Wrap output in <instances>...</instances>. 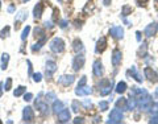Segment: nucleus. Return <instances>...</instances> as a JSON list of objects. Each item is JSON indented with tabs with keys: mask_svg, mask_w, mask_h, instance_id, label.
<instances>
[{
	"mask_svg": "<svg viewBox=\"0 0 158 124\" xmlns=\"http://www.w3.org/2000/svg\"><path fill=\"white\" fill-rule=\"evenodd\" d=\"M108 107H109V104H108L107 100H100V102H99V108H100V111H107Z\"/></svg>",
	"mask_w": 158,
	"mask_h": 124,
	"instance_id": "f704fd0d",
	"label": "nucleus"
},
{
	"mask_svg": "<svg viewBox=\"0 0 158 124\" xmlns=\"http://www.w3.org/2000/svg\"><path fill=\"white\" fill-rule=\"evenodd\" d=\"M147 3H149V0H136V4L138 7H146Z\"/></svg>",
	"mask_w": 158,
	"mask_h": 124,
	"instance_id": "ea45409f",
	"label": "nucleus"
},
{
	"mask_svg": "<svg viewBox=\"0 0 158 124\" xmlns=\"http://www.w3.org/2000/svg\"><path fill=\"white\" fill-rule=\"evenodd\" d=\"M0 8H1V1H0Z\"/></svg>",
	"mask_w": 158,
	"mask_h": 124,
	"instance_id": "bf43d9fd",
	"label": "nucleus"
},
{
	"mask_svg": "<svg viewBox=\"0 0 158 124\" xmlns=\"http://www.w3.org/2000/svg\"><path fill=\"white\" fill-rule=\"evenodd\" d=\"M29 32H30V26H29V25H26L25 28L23 29V32H21V41H25V40L28 38V36H29Z\"/></svg>",
	"mask_w": 158,
	"mask_h": 124,
	"instance_id": "7c9ffc66",
	"label": "nucleus"
},
{
	"mask_svg": "<svg viewBox=\"0 0 158 124\" xmlns=\"http://www.w3.org/2000/svg\"><path fill=\"white\" fill-rule=\"evenodd\" d=\"M92 73H94L95 77H97V78H100V77L104 74V69H103V63L100 62L99 60H96L94 62V65H92Z\"/></svg>",
	"mask_w": 158,
	"mask_h": 124,
	"instance_id": "9b49d317",
	"label": "nucleus"
},
{
	"mask_svg": "<svg viewBox=\"0 0 158 124\" xmlns=\"http://www.w3.org/2000/svg\"><path fill=\"white\" fill-rule=\"evenodd\" d=\"M137 106H138V102H137V98L132 96L130 99H126V110L133 111V110H136Z\"/></svg>",
	"mask_w": 158,
	"mask_h": 124,
	"instance_id": "5701e85b",
	"label": "nucleus"
},
{
	"mask_svg": "<svg viewBox=\"0 0 158 124\" xmlns=\"http://www.w3.org/2000/svg\"><path fill=\"white\" fill-rule=\"evenodd\" d=\"M121 60H123V53H121V50L115 49L112 52V58H111V61H112V65L115 66V67H117V66L121 63Z\"/></svg>",
	"mask_w": 158,
	"mask_h": 124,
	"instance_id": "4468645a",
	"label": "nucleus"
},
{
	"mask_svg": "<svg viewBox=\"0 0 158 124\" xmlns=\"http://www.w3.org/2000/svg\"><path fill=\"white\" fill-rule=\"evenodd\" d=\"M137 54H138V57H145L146 55V42H142V45L140 46Z\"/></svg>",
	"mask_w": 158,
	"mask_h": 124,
	"instance_id": "2f4dec72",
	"label": "nucleus"
},
{
	"mask_svg": "<svg viewBox=\"0 0 158 124\" xmlns=\"http://www.w3.org/2000/svg\"><path fill=\"white\" fill-rule=\"evenodd\" d=\"M123 21L125 23V25H128V26H130V25H132V23H130L129 20H126V17H123Z\"/></svg>",
	"mask_w": 158,
	"mask_h": 124,
	"instance_id": "864d4df0",
	"label": "nucleus"
},
{
	"mask_svg": "<svg viewBox=\"0 0 158 124\" xmlns=\"http://www.w3.org/2000/svg\"><path fill=\"white\" fill-rule=\"evenodd\" d=\"M32 77H33V81L37 82V83L42 81V74H41V73H36V74H33Z\"/></svg>",
	"mask_w": 158,
	"mask_h": 124,
	"instance_id": "4c0bfd02",
	"label": "nucleus"
},
{
	"mask_svg": "<svg viewBox=\"0 0 158 124\" xmlns=\"http://www.w3.org/2000/svg\"><path fill=\"white\" fill-rule=\"evenodd\" d=\"M116 107L117 108H121V110H126V99L125 98H118L117 100H116Z\"/></svg>",
	"mask_w": 158,
	"mask_h": 124,
	"instance_id": "bb28decb",
	"label": "nucleus"
},
{
	"mask_svg": "<svg viewBox=\"0 0 158 124\" xmlns=\"http://www.w3.org/2000/svg\"><path fill=\"white\" fill-rule=\"evenodd\" d=\"M149 123L150 124H158V113H157V115H153L152 118H150Z\"/></svg>",
	"mask_w": 158,
	"mask_h": 124,
	"instance_id": "37998d69",
	"label": "nucleus"
},
{
	"mask_svg": "<svg viewBox=\"0 0 158 124\" xmlns=\"http://www.w3.org/2000/svg\"><path fill=\"white\" fill-rule=\"evenodd\" d=\"M45 42H46V36H44V37H41V38H38L37 44H34L33 46H32V52L36 53V52H38V50H41L42 45H44Z\"/></svg>",
	"mask_w": 158,
	"mask_h": 124,
	"instance_id": "b1692460",
	"label": "nucleus"
},
{
	"mask_svg": "<svg viewBox=\"0 0 158 124\" xmlns=\"http://www.w3.org/2000/svg\"><path fill=\"white\" fill-rule=\"evenodd\" d=\"M26 1H29V0H23V3H26Z\"/></svg>",
	"mask_w": 158,
	"mask_h": 124,
	"instance_id": "13d9d810",
	"label": "nucleus"
},
{
	"mask_svg": "<svg viewBox=\"0 0 158 124\" xmlns=\"http://www.w3.org/2000/svg\"><path fill=\"white\" fill-rule=\"evenodd\" d=\"M32 99H33V94H32V92H26V94H24V100H25V102H30Z\"/></svg>",
	"mask_w": 158,
	"mask_h": 124,
	"instance_id": "79ce46f5",
	"label": "nucleus"
},
{
	"mask_svg": "<svg viewBox=\"0 0 158 124\" xmlns=\"http://www.w3.org/2000/svg\"><path fill=\"white\" fill-rule=\"evenodd\" d=\"M26 63H28V71H29V75H33V73H32V62H30V61H26Z\"/></svg>",
	"mask_w": 158,
	"mask_h": 124,
	"instance_id": "de8ad7c7",
	"label": "nucleus"
},
{
	"mask_svg": "<svg viewBox=\"0 0 158 124\" xmlns=\"http://www.w3.org/2000/svg\"><path fill=\"white\" fill-rule=\"evenodd\" d=\"M23 120L25 123H32L34 121V111L32 107H25L23 111Z\"/></svg>",
	"mask_w": 158,
	"mask_h": 124,
	"instance_id": "6e6552de",
	"label": "nucleus"
},
{
	"mask_svg": "<svg viewBox=\"0 0 158 124\" xmlns=\"http://www.w3.org/2000/svg\"><path fill=\"white\" fill-rule=\"evenodd\" d=\"M108 123H112V124H116V123H121L123 121V119H124V113H123V111L120 110V108H113L112 111H111V113H109V116H108Z\"/></svg>",
	"mask_w": 158,
	"mask_h": 124,
	"instance_id": "7ed1b4c3",
	"label": "nucleus"
},
{
	"mask_svg": "<svg viewBox=\"0 0 158 124\" xmlns=\"http://www.w3.org/2000/svg\"><path fill=\"white\" fill-rule=\"evenodd\" d=\"M26 17H28V12H26L25 9L18 11L17 15H16V17H15V29L16 30L20 29V24L23 23L24 20H26Z\"/></svg>",
	"mask_w": 158,
	"mask_h": 124,
	"instance_id": "423d86ee",
	"label": "nucleus"
},
{
	"mask_svg": "<svg viewBox=\"0 0 158 124\" xmlns=\"http://www.w3.org/2000/svg\"><path fill=\"white\" fill-rule=\"evenodd\" d=\"M154 96L157 98V100H158V87H157V89H155V91H154Z\"/></svg>",
	"mask_w": 158,
	"mask_h": 124,
	"instance_id": "4d7b16f0",
	"label": "nucleus"
},
{
	"mask_svg": "<svg viewBox=\"0 0 158 124\" xmlns=\"http://www.w3.org/2000/svg\"><path fill=\"white\" fill-rule=\"evenodd\" d=\"M59 26H61L62 29H65L66 26H67V20H62V21H61V23H59Z\"/></svg>",
	"mask_w": 158,
	"mask_h": 124,
	"instance_id": "09e8293b",
	"label": "nucleus"
},
{
	"mask_svg": "<svg viewBox=\"0 0 158 124\" xmlns=\"http://www.w3.org/2000/svg\"><path fill=\"white\" fill-rule=\"evenodd\" d=\"M144 75H145V78H147L150 82H152V83H155V82L158 81L157 73H155L152 67H149V66H146V67L144 69Z\"/></svg>",
	"mask_w": 158,
	"mask_h": 124,
	"instance_id": "1a4fd4ad",
	"label": "nucleus"
},
{
	"mask_svg": "<svg viewBox=\"0 0 158 124\" xmlns=\"http://www.w3.org/2000/svg\"><path fill=\"white\" fill-rule=\"evenodd\" d=\"M45 71H46L47 78H51V75L57 71V63L51 60H47L46 63H45Z\"/></svg>",
	"mask_w": 158,
	"mask_h": 124,
	"instance_id": "0eeeda50",
	"label": "nucleus"
},
{
	"mask_svg": "<svg viewBox=\"0 0 158 124\" xmlns=\"http://www.w3.org/2000/svg\"><path fill=\"white\" fill-rule=\"evenodd\" d=\"M99 121H102V118H99V116H96V118L94 119V123H99Z\"/></svg>",
	"mask_w": 158,
	"mask_h": 124,
	"instance_id": "5fc2aeb1",
	"label": "nucleus"
},
{
	"mask_svg": "<svg viewBox=\"0 0 158 124\" xmlns=\"http://www.w3.org/2000/svg\"><path fill=\"white\" fill-rule=\"evenodd\" d=\"M44 36H46L44 28H41V26H36V28H34V37L38 40V38H41V37H44Z\"/></svg>",
	"mask_w": 158,
	"mask_h": 124,
	"instance_id": "cd10ccee",
	"label": "nucleus"
},
{
	"mask_svg": "<svg viewBox=\"0 0 158 124\" xmlns=\"http://www.w3.org/2000/svg\"><path fill=\"white\" fill-rule=\"evenodd\" d=\"M73 49L75 53H82L84 50V46H83V42L80 41L79 38H75L73 42Z\"/></svg>",
	"mask_w": 158,
	"mask_h": 124,
	"instance_id": "4be33fe9",
	"label": "nucleus"
},
{
	"mask_svg": "<svg viewBox=\"0 0 158 124\" xmlns=\"http://www.w3.org/2000/svg\"><path fill=\"white\" fill-rule=\"evenodd\" d=\"M149 111H152V112L154 113V115H157V113H158V103H153Z\"/></svg>",
	"mask_w": 158,
	"mask_h": 124,
	"instance_id": "a19ab883",
	"label": "nucleus"
},
{
	"mask_svg": "<svg viewBox=\"0 0 158 124\" xmlns=\"http://www.w3.org/2000/svg\"><path fill=\"white\" fill-rule=\"evenodd\" d=\"M126 89H128V86H126V83L124 81H121V82H118L117 84H116V87H115V91L117 92V94H124V92L126 91Z\"/></svg>",
	"mask_w": 158,
	"mask_h": 124,
	"instance_id": "393cba45",
	"label": "nucleus"
},
{
	"mask_svg": "<svg viewBox=\"0 0 158 124\" xmlns=\"http://www.w3.org/2000/svg\"><path fill=\"white\" fill-rule=\"evenodd\" d=\"M25 91H26V87L25 86H18L17 89L13 91V95H15V96H21L23 94H25Z\"/></svg>",
	"mask_w": 158,
	"mask_h": 124,
	"instance_id": "c756f323",
	"label": "nucleus"
},
{
	"mask_svg": "<svg viewBox=\"0 0 158 124\" xmlns=\"http://www.w3.org/2000/svg\"><path fill=\"white\" fill-rule=\"evenodd\" d=\"M109 34L116 40H121L124 37V29L123 26H112L109 29Z\"/></svg>",
	"mask_w": 158,
	"mask_h": 124,
	"instance_id": "ddd939ff",
	"label": "nucleus"
},
{
	"mask_svg": "<svg viewBox=\"0 0 158 124\" xmlns=\"http://www.w3.org/2000/svg\"><path fill=\"white\" fill-rule=\"evenodd\" d=\"M65 46H66L65 41H63L62 38H59V37H54L49 44L50 50H51L53 53H55V54H61V53L65 52Z\"/></svg>",
	"mask_w": 158,
	"mask_h": 124,
	"instance_id": "f257e3e1",
	"label": "nucleus"
},
{
	"mask_svg": "<svg viewBox=\"0 0 158 124\" xmlns=\"http://www.w3.org/2000/svg\"><path fill=\"white\" fill-rule=\"evenodd\" d=\"M83 106H84V107H86V108H91V107H92V102H91V100H88V99H87L86 102L83 103Z\"/></svg>",
	"mask_w": 158,
	"mask_h": 124,
	"instance_id": "49530a36",
	"label": "nucleus"
},
{
	"mask_svg": "<svg viewBox=\"0 0 158 124\" xmlns=\"http://www.w3.org/2000/svg\"><path fill=\"white\" fill-rule=\"evenodd\" d=\"M107 49V38L105 37H100L96 42V47H95V52L99 54V53H103Z\"/></svg>",
	"mask_w": 158,
	"mask_h": 124,
	"instance_id": "a211bd4d",
	"label": "nucleus"
},
{
	"mask_svg": "<svg viewBox=\"0 0 158 124\" xmlns=\"http://www.w3.org/2000/svg\"><path fill=\"white\" fill-rule=\"evenodd\" d=\"M42 13H44V4H42V1H40V3H37L33 8V17L36 18V20H38V18H41Z\"/></svg>",
	"mask_w": 158,
	"mask_h": 124,
	"instance_id": "6ab92c4d",
	"label": "nucleus"
},
{
	"mask_svg": "<svg viewBox=\"0 0 158 124\" xmlns=\"http://www.w3.org/2000/svg\"><path fill=\"white\" fill-rule=\"evenodd\" d=\"M132 7H129V5H124L123 9H121V17H126L128 15H130L132 13Z\"/></svg>",
	"mask_w": 158,
	"mask_h": 124,
	"instance_id": "c85d7f7f",
	"label": "nucleus"
},
{
	"mask_svg": "<svg viewBox=\"0 0 158 124\" xmlns=\"http://www.w3.org/2000/svg\"><path fill=\"white\" fill-rule=\"evenodd\" d=\"M44 26H45V28H47V29H51L53 28V26H54V24H53V21H45V23H44Z\"/></svg>",
	"mask_w": 158,
	"mask_h": 124,
	"instance_id": "c03bdc74",
	"label": "nucleus"
},
{
	"mask_svg": "<svg viewBox=\"0 0 158 124\" xmlns=\"http://www.w3.org/2000/svg\"><path fill=\"white\" fill-rule=\"evenodd\" d=\"M45 98H46V102H54L57 99V95H55L54 91H49V92H46Z\"/></svg>",
	"mask_w": 158,
	"mask_h": 124,
	"instance_id": "72a5a7b5",
	"label": "nucleus"
},
{
	"mask_svg": "<svg viewBox=\"0 0 158 124\" xmlns=\"http://www.w3.org/2000/svg\"><path fill=\"white\" fill-rule=\"evenodd\" d=\"M128 75H132V78H133L136 82H138V83H142V81H144V78H142V75L138 73L136 66H132V67L129 69Z\"/></svg>",
	"mask_w": 158,
	"mask_h": 124,
	"instance_id": "dca6fc26",
	"label": "nucleus"
},
{
	"mask_svg": "<svg viewBox=\"0 0 158 124\" xmlns=\"http://www.w3.org/2000/svg\"><path fill=\"white\" fill-rule=\"evenodd\" d=\"M34 106H36V108L42 113V115H47V113H49L50 108H49V106H47V102H41V100H37V102L34 103Z\"/></svg>",
	"mask_w": 158,
	"mask_h": 124,
	"instance_id": "f3484780",
	"label": "nucleus"
},
{
	"mask_svg": "<svg viewBox=\"0 0 158 124\" xmlns=\"http://www.w3.org/2000/svg\"><path fill=\"white\" fill-rule=\"evenodd\" d=\"M136 38H137V41L138 42H141V32H136Z\"/></svg>",
	"mask_w": 158,
	"mask_h": 124,
	"instance_id": "603ef678",
	"label": "nucleus"
},
{
	"mask_svg": "<svg viewBox=\"0 0 158 124\" xmlns=\"http://www.w3.org/2000/svg\"><path fill=\"white\" fill-rule=\"evenodd\" d=\"M8 62H9V54H8V53H3L1 54V65H0L1 70H5V69H7Z\"/></svg>",
	"mask_w": 158,
	"mask_h": 124,
	"instance_id": "a878e982",
	"label": "nucleus"
},
{
	"mask_svg": "<svg viewBox=\"0 0 158 124\" xmlns=\"http://www.w3.org/2000/svg\"><path fill=\"white\" fill-rule=\"evenodd\" d=\"M74 124H78V123H84V118H75L73 120Z\"/></svg>",
	"mask_w": 158,
	"mask_h": 124,
	"instance_id": "a18cd8bd",
	"label": "nucleus"
},
{
	"mask_svg": "<svg viewBox=\"0 0 158 124\" xmlns=\"http://www.w3.org/2000/svg\"><path fill=\"white\" fill-rule=\"evenodd\" d=\"M99 87H100V95L102 96H107V95L111 94L113 89V81L112 79H103V81L99 82Z\"/></svg>",
	"mask_w": 158,
	"mask_h": 124,
	"instance_id": "f03ea898",
	"label": "nucleus"
},
{
	"mask_svg": "<svg viewBox=\"0 0 158 124\" xmlns=\"http://www.w3.org/2000/svg\"><path fill=\"white\" fill-rule=\"evenodd\" d=\"M84 62H86L84 55L82 54V53H76V55L74 57V60H73V69L75 71H79L84 66Z\"/></svg>",
	"mask_w": 158,
	"mask_h": 124,
	"instance_id": "39448f33",
	"label": "nucleus"
},
{
	"mask_svg": "<svg viewBox=\"0 0 158 124\" xmlns=\"http://www.w3.org/2000/svg\"><path fill=\"white\" fill-rule=\"evenodd\" d=\"M75 81V77L71 75V74H66V75H62L58 78V83L62 84V86H70V84L74 83Z\"/></svg>",
	"mask_w": 158,
	"mask_h": 124,
	"instance_id": "f8f14e48",
	"label": "nucleus"
},
{
	"mask_svg": "<svg viewBox=\"0 0 158 124\" xmlns=\"http://www.w3.org/2000/svg\"><path fill=\"white\" fill-rule=\"evenodd\" d=\"M58 1H59V3H61V1H62V0H58Z\"/></svg>",
	"mask_w": 158,
	"mask_h": 124,
	"instance_id": "052dcab7",
	"label": "nucleus"
},
{
	"mask_svg": "<svg viewBox=\"0 0 158 124\" xmlns=\"http://www.w3.org/2000/svg\"><path fill=\"white\" fill-rule=\"evenodd\" d=\"M90 94H92V89L88 86H80L75 89V95H79V96H86Z\"/></svg>",
	"mask_w": 158,
	"mask_h": 124,
	"instance_id": "aec40b11",
	"label": "nucleus"
},
{
	"mask_svg": "<svg viewBox=\"0 0 158 124\" xmlns=\"http://www.w3.org/2000/svg\"><path fill=\"white\" fill-rule=\"evenodd\" d=\"M157 1H158V0H157Z\"/></svg>",
	"mask_w": 158,
	"mask_h": 124,
	"instance_id": "680f3d73",
	"label": "nucleus"
},
{
	"mask_svg": "<svg viewBox=\"0 0 158 124\" xmlns=\"http://www.w3.org/2000/svg\"><path fill=\"white\" fill-rule=\"evenodd\" d=\"M103 4H104V5H109L111 4V0H103Z\"/></svg>",
	"mask_w": 158,
	"mask_h": 124,
	"instance_id": "6e6d98bb",
	"label": "nucleus"
},
{
	"mask_svg": "<svg viewBox=\"0 0 158 124\" xmlns=\"http://www.w3.org/2000/svg\"><path fill=\"white\" fill-rule=\"evenodd\" d=\"M8 12H9V13H13V12H15V5L11 4L9 7H8Z\"/></svg>",
	"mask_w": 158,
	"mask_h": 124,
	"instance_id": "8fccbe9b",
	"label": "nucleus"
},
{
	"mask_svg": "<svg viewBox=\"0 0 158 124\" xmlns=\"http://www.w3.org/2000/svg\"><path fill=\"white\" fill-rule=\"evenodd\" d=\"M3 91H4V83L0 82V96H3Z\"/></svg>",
	"mask_w": 158,
	"mask_h": 124,
	"instance_id": "3c124183",
	"label": "nucleus"
},
{
	"mask_svg": "<svg viewBox=\"0 0 158 124\" xmlns=\"http://www.w3.org/2000/svg\"><path fill=\"white\" fill-rule=\"evenodd\" d=\"M9 30H11V28H9V26H8V25H5L4 28L1 29V32H0V38H3V40H4L5 37H8V36H9Z\"/></svg>",
	"mask_w": 158,
	"mask_h": 124,
	"instance_id": "473e14b6",
	"label": "nucleus"
},
{
	"mask_svg": "<svg viewBox=\"0 0 158 124\" xmlns=\"http://www.w3.org/2000/svg\"><path fill=\"white\" fill-rule=\"evenodd\" d=\"M58 116V123H68V120L71 119V112L68 111V108H63L61 112L57 113Z\"/></svg>",
	"mask_w": 158,
	"mask_h": 124,
	"instance_id": "9d476101",
	"label": "nucleus"
},
{
	"mask_svg": "<svg viewBox=\"0 0 158 124\" xmlns=\"http://www.w3.org/2000/svg\"><path fill=\"white\" fill-rule=\"evenodd\" d=\"M86 83H87V77H86V75H83V77H82V78H80V81L78 82V86H76V87L86 86Z\"/></svg>",
	"mask_w": 158,
	"mask_h": 124,
	"instance_id": "58836bf2",
	"label": "nucleus"
},
{
	"mask_svg": "<svg viewBox=\"0 0 158 124\" xmlns=\"http://www.w3.org/2000/svg\"><path fill=\"white\" fill-rule=\"evenodd\" d=\"M11 89H12V78H7V81L4 83V90L5 91H9Z\"/></svg>",
	"mask_w": 158,
	"mask_h": 124,
	"instance_id": "e433bc0d",
	"label": "nucleus"
},
{
	"mask_svg": "<svg viewBox=\"0 0 158 124\" xmlns=\"http://www.w3.org/2000/svg\"><path fill=\"white\" fill-rule=\"evenodd\" d=\"M137 102H138V106H140V108H141L142 111H149L150 107H152V104H153L152 96H150L149 94H146V95H144V96L138 98Z\"/></svg>",
	"mask_w": 158,
	"mask_h": 124,
	"instance_id": "20e7f679",
	"label": "nucleus"
},
{
	"mask_svg": "<svg viewBox=\"0 0 158 124\" xmlns=\"http://www.w3.org/2000/svg\"><path fill=\"white\" fill-rule=\"evenodd\" d=\"M79 108H80V104H79L78 100H73V103H71V110H73V112H79Z\"/></svg>",
	"mask_w": 158,
	"mask_h": 124,
	"instance_id": "c9c22d12",
	"label": "nucleus"
},
{
	"mask_svg": "<svg viewBox=\"0 0 158 124\" xmlns=\"http://www.w3.org/2000/svg\"><path fill=\"white\" fill-rule=\"evenodd\" d=\"M157 30H158V23L154 21V23H150L145 28V34H146V37H153V36H155Z\"/></svg>",
	"mask_w": 158,
	"mask_h": 124,
	"instance_id": "2eb2a0df",
	"label": "nucleus"
},
{
	"mask_svg": "<svg viewBox=\"0 0 158 124\" xmlns=\"http://www.w3.org/2000/svg\"><path fill=\"white\" fill-rule=\"evenodd\" d=\"M63 108H65V104H63V102H62V100H57V99H55L54 102H53L51 110H53V112H54V113L61 112V111H62Z\"/></svg>",
	"mask_w": 158,
	"mask_h": 124,
	"instance_id": "412c9836",
	"label": "nucleus"
}]
</instances>
